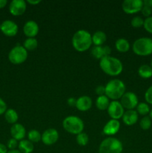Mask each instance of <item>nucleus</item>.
I'll return each instance as SVG.
<instances>
[{"mask_svg":"<svg viewBox=\"0 0 152 153\" xmlns=\"http://www.w3.org/2000/svg\"><path fill=\"white\" fill-rule=\"evenodd\" d=\"M99 66L101 70L110 76H119L123 70V64L122 61L110 55L104 57L100 60Z\"/></svg>","mask_w":152,"mask_h":153,"instance_id":"obj_1","label":"nucleus"},{"mask_svg":"<svg viewBox=\"0 0 152 153\" xmlns=\"http://www.w3.org/2000/svg\"><path fill=\"white\" fill-rule=\"evenodd\" d=\"M72 43L73 48L77 52H86L92 44V34L88 32L86 30H78L72 36Z\"/></svg>","mask_w":152,"mask_h":153,"instance_id":"obj_2","label":"nucleus"},{"mask_svg":"<svg viewBox=\"0 0 152 153\" xmlns=\"http://www.w3.org/2000/svg\"><path fill=\"white\" fill-rule=\"evenodd\" d=\"M126 87L122 80L114 79L105 85V95L113 101H117L125 94Z\"/></svg>","mask_w":152,"mask_h":153,"instance_id":"obj_3","label":"nucleus"},{"mask_svg":"<svg viewBox=\"0 0 152 153\" xmlns=\"http://www.w3.org/2000/svg\"><path fill=\"white\" fill-rule=\"evenodd\" d=\"M63 128L69 134H78L83 132L84 123L78 117L69 116L63 121Z\"/></svg>","mask_w":152,"mask_h":153,"instance_id":"obj_4","label":"nucleus"},{"mask_svg":"<svg viewBox=\"0 0 152 153\" xmlns=\"http://www.w3.org/2000/svg\"><path fill=\"white\" fill-rule=\"evenodd\" d=\"M123 144L119 139L109 137L102 140L98 148V153H122Z\"/></svg>","mask_w":152,"mask_h":153,"instance_id":"obj_5","label":"nucleus"},{"mask_svg":"<svg viewBox=\"0 0 152 153\" xmlns=\"http://www.w3.org/2000/svg\"><path fill=\"white\" fill-rule=\"evenodd\" d=\"M133 52L139 56H148L152 54V39L140 37L133 43Z\"/></svg>","mask_w":152,"mask_h":153,"instance_id":"obj_6","label":"nucleus"},{"mask_svg":"<svg viewBox=\"0 0 152 153\" xmlns=\"http://www.w3.org/2000/svg\"><path fill=\"white\" fill-rule=\"evenodd\" d=\"M28 56V51L19 44L16 45L8 53V60L13 64H21L25 62Z\"/></svg>","mask_w":152,"mask_h":153,"instance_id":"obj_7","label":"nucleus"},{"mask_svg":"<svg viewBox=\"0 0 152 153\" xmlns=\"http://www.w3.org/2000/svg\"><path fill=\"white\" fill-rule=\"evenodd\" d=\"M120 103L125 109L134 110L139 104V100L137 94L133 92L125 93L120 99Z\"/></svg>","mask_w":152,"mask_h":153,"instance_id":"obj_8","label":"nucleus"},{"mask_svg":"<svg viewBox=\"0 0 152 153\" xmlns=\"http://www.w3.org/2000/svg\"><path fill=\"white\" fill-rule=\"evenodd\" d=\"M143 7L142 0H125L122 2V7L123 11L127 14H134L141 11Z\"/></svg>","mask_w":152,"mask_h":153,"instance_id":"obj_9","label":"nucleus"},{"mask_svg":"<svg viewBox=\"0 0 152 153\" xmlns=\"http://www.w3.org/2000/svg\"><path fill=\"white\" fill-rule=\"evenodd\" d=\"M107 111L110 118L113 120H119V119L122 118L125 113V108L122 105L120 102L118 100L110 102Z\"/></svg>","mask_w":152,"mask_h":153,"instance_id":"obj_10","label":"nucleus"},{"mask_svg":"<svg viewBox=\"0 0 152 153\" xmlns=\"http://www.w3.org/2000/svg\"><path fill=\"white\" fill-rule=\"evenodd\" d=\"M26 8V1L24 0H13L9 4V12L14 16H19L24 14Z\"/></svg>","mask_w":152,"mask_h":153,"instance_id":"obj_11","label":"nucleus"},{"mask_svg":"<svg viewBox=\"0 0 152 153\" xmlns=\"http://www.w3.org/2000/svg\"><path fill=\"white\" fill-rule=\"evenodd\" d=\"M59 134L55 128H48L42 134L41 140L46 146H52L58 142Z\"/></svg>","mask_w":152,"mask_h":153,"instance_id":"obj_12","label":"nucleus"},{"mask_svg":"<svg viewBox=\"0 0 152 153\" xmlns=\"http://www.w3.org/2000/svg\"><path fill=\"white\" fill-rule=\"evenodd\" d=\"M18 25L15 22L12 20L3 21L1 23V30L0 31L2 32L7 37H14L18 33Z\"/></svg>","mask_w":152,"mask_h":153,"instance_id":"obj_13","label":"nucleus"},{"mask_svg":"<svg viewBox=\"0 0 152 153\" xmlns=\"http://www.w3.org/2000/svg\"><path fill=\"white\" fill-rule=\"evenodd\" d=\"M39 25L35 21L29 20L25 23L23 26L24 34L28 38H34L39 33Z\"/></svg>","mask_w":152,"mask_h":153,"instance_id":"obj_14","label":"nucleus"},{"mask_svg":"<svg viewBox=\"0 0 152 153\" xmlns=\"http://www.w3.org/2000/svg\"><path fill=\"white\" fill-rule=\"evenodd\" d=\"M120 128V123L116 120H110L104 125L103 128V133L107 136H113L117 134Z\"/></svg>","mask_w":152,"mask_h":153,"instance_id":"obj_15","label":"nucleus"},{"mask_svg":"<svg viewBox=\"0 0 152 153\" xmlns=\"http://www.w3.org/2000/svg\"><path fill=\"white\" fill-rule=\"evenodd\" d=\"M25 134H26V130L22 124L16 123L10 127V135L12 138H14L17 141L24 140Z\"/></svg>","mask_w":152,"mask_h":153,"instance_id":"obj_16","label":"nucleus"},{"mask_svg":"<svg viewBox=\"0 0 152 153\" xmlns=\"http://www.w3.org/2000/svg\"><path fill=\"white\" fill-rule=\"evenodd\" d=\"M111 53V49L108 46H94L91 49V54L92 57L98 60L102 59L104 57L110 56Z\"/></svg>","mask_w":152,"mask_h":153,"instance_id":"obj_17","label":"nucleus"},{"mask_svg":"<svg viewBox=\"0 0 152 153\" xmlns=\"http://www.w3.org/2000/svg\"><path fill=\"white\" fill-rule=\"evenodd\" d=\"M92 99L88 96H81L77 99L76 101V108L80 111H86L92 108Z\"/></svg>","mask_w":152,"mask_h":153,"instance_id":"obj_18","label":"nucleus"},{"mask_svg":"<svg viewBox=\"0 0 152 153\" xmlns=\"http://www.w3.org/2000/svg\"><path fill=\"white\" fill-rule=\"evenodd\" d=\"M139 119V114L136 110H128L125 111L122 121L126 126H133L137 123Z\"/></svg>","mask_w":152,"mask_h":153,"instance_id":"obj_19","label":"nucleus"},{"mask_svg":"<svg viewBox=\"0 0 152 153\" xmlns=\"http://www.w3.org/2000/svg\"><path fill=\"white\" fill-rule=\"evenodd\" d=\"M107 40V35L102 31H97L92 35V44L95 46H103Z\"/></svg>","mask_w":152,"mask_h":153,"instance_id":"obj_20","label":"nucleus"},{"mask_svg":"<svg viewBox=\"0 0 152 153\" xmlns=\"http://www.w3.org/2000/svg\"><path fill=\"white\" fill-rule=\"evenodd\" d=\"M18 149L22 153H31L34 149V145L30 140L24 139L19 142Z\"/></svg>","mask_w":152,"mask_h":153,"instance_id":"obj_21","label":"nucleus"},{"mask_svg":"<svg viewBox=\"0 0 152 153\" xmlns=\"http://www.w3.org/2000/svg\"><path fill=\"white\" fill-rule=\"evenodd\" d=\"M110 103V99L107 96H100V97H97L96 101H95V106L98 110L105 111L107 110Z\"/></svg>","mask_w":152,"mask_h":153,"instance_id":"obj_22","label":"nucleus"},{"mask_svg":"<svg viewBox=\"0 0 152 153\" xmlns=\"http://www.w3.org/2000/svg\"><path fill=\"white\" fill-rule=\"evenodd\" d=\"M115 47L118 52H121V53H125V52L129 51L131 46H130V43L128 40L125 38H119L116 41Z\"/></svg>","mask_w":152,"mask_h":153,"instance_id":"obj_23","label":"nucleus"},{"mask_svg":"<svg viewBox=\"0 0 152 153\" xmlns=\"http://www.w3.org/2000/svg\"><path fill=\"white\" fill-rule=\"evenodd\" d=\"M138 74L141 78L145 79L152 77V68L150 65L142 64L138 69Z\"/></svg>","mask_w":152,"mask_h":153,"instance_id":"obj_24","label":"nucleus"},{"mask_svg":"<svg viewBox=\"0 0 152 153\" xmlns=\"http://www.w3.org/2000/svg\"><path fill=\"white\" fill-rule=\"evenodd\" d=\"M4 118L8 123L13 125V124L16 123L18 119H19V116H18L17 112L14 109L9 108L7 109L6 112L4 113Z\"/></svg>","mask_w":152,"mask_h":153,"instance_id":"obj_25","label":"nucleus"},{"mask_svg":"<svg viewBox=\"0 0 152 153\" xmlns=\"http://www.w3.org/2000/svg\"><path fill=\"white\" fill-rule=\"evenodd\" d=\"M38 46V42L37 39L34 38H27L24 41L23 47L26 49L27 51H34Z\"/></svg>","mask_w":152,"mask_h":153,"instance_id":"obj_26","label":"nucleus"},{"mask_svg":"<svg viewBox=\"0 0 152 153\" xmlns=\"http://www.w3.org/2000/svg\"><path fill=\"white\" fill-rule=\"evenodd\" d=\"M137 112L138 114L142 115V116H147L150 113L151 108L149 107L148 104L146 102H140L139 103L138 105L137 106Z\"/></svg>","mask_w":152,"mask_h":153,"instance_id":"obj_27","label":"nucleus"},{"mask_svg":"<svg viewBox=\"0 0 152 153\" xmlns=\"http://www.w3.org/2000/svg\"><path fill=\"white\" fill-rule=\"evenodd\" d=\"M42 134H40V131L36 129H32L29 131L28 134V140L32 142L33 143H38L41 140Z\"/></svg>","mask_w":152,"mask_h":153,"instance_id":"obj_28","label":"nucleus"},{"mask_svg":"<svg viewBox=\"0 0 152 153\" xmlns=\"http://www.w3.org/2000/svg\"><path fill=\"white\" fill-rule=\"evenodd\" d=\"M152 120L149 116H145L141 119L139 122L140 128L143 130H148L151 127Z\"/></svg>","mask_w":152,"mask_h":153,"instance_id":"obj_29","label":"nucleus"},{"mask_svg":"<svg viewBox=\"0 0 152 153\" xmlns=\"http://www.w3.org/2000/svg\"><path fill=\"white\" fill-rule=\"evenodd\" d=\"M76 141L78 143V145H80V146H84L88 143V141H89V137H88V135L86 133L81 132L80 133V134H77Z\"/></svg>","mask_w":152,"mask_h":153,"instance_id":"obj_30","label":"nucleus"},{"mask_svg":"<svg viewBox=\"0 0 152 153\" xmlns=\"http://www.w3.org/2000/svg\"><path fill=\"white\" fill-rule=\"evenodd\" d=\"M131 24L134 28H140V27L143 26V25H144V19L139 16H134L131 19Z\"/></svg>","mask_w":152,"mask_h":153,"instance_id":"obj_31","label":"nucleus"},{"mask_svg":"<svg viewBox=\"0 0 152 153\" xmlns=\"http://www.w3.org/2000/svg\"><path fill=\"white\" fill-rule=\"evenodd\" d=\"M145 30L147 32L152 34V16H149V17L145 18L144 19V25H143Z\"/></svg>","mask_w":152,"mask_h":153,"instance_id":"obj_32","label":"nucleus"},{"mask_svg":"<svg viewBox=\"0 0 152 153\" xmlns=\"http://www.w3.org/2000/svg\"><path fill=\"white\" fill-rule=\"evenodd\" d=\"M145 100L146 103L152 105V85H151L145 93Z\"/></svg>","mask_w":152,"mask_h":153,"instance_id":"obj_33","label":"nucleus"},{"mask_svg":"<svg viewBox=\"0 0 152 153\" xmlns=\"http://www.w3.org/2000/svg\"><path fill=\"white\" fill-rule=\"evenodd\" d=\"M18 145H19V143H18L17 140H15L14 138H10L7 140V147L9 150L16 149V147H18Z\"/></svg>","mask_w":152,"mask_h":153,"instance_id":"obj_34","label":"nucleus"},{"mask_svg":"<svg viewBox=\"0 0 152 153\" xmlns=\"http://www.w3.org/2000/svg\"><path fill=\"white\" fill-rule=\"evenodd\" d=\"M141 12L142 13L143 16H145V17L147 18V17H149V16H151V15L152 14V9L151 7L143 5L142 8L141 10Z\"/></svg>","mask_w":152,"mask_h":153,"instance_id":"obj_35","label":"nucleus"},{"mask_svg":"<svg viewBox=\"0 0 152 153\" xmlns=\"http://www.w3.org/2000/svg\"><path fill=\"white\" fill-rule=\"evenodd\" d=\"M7 104L0 97V116L2 114H4V113L7 111Z\"/></svg>","mask_w":152,"mask_h":153,"instance_id":"obj_36","label":"nucleus"},{"mask_svg":"<svg viewBox=\"0 0 152 153\" xmlns=\"http://www.w3.org/2000/svg\"><path fill=\"white\" fill-rule=\"evenodd\" d=\"M95 93L98 97L105 95V86H102V85L98 86L95 88Z\"/></svg>","mask_w":152,"mask_h":153,"instance_id":"obj_37","label":"nucleus"},{"mask_svg":"<svg viewBox=\"0 0 152 153\" xmlns=\"http://www.w3.org/2000/svg\"><path fill=\"white\" fill-rule=\"evenodd\" d=\"M76 101H77L76 99L73 98V97H70V98H69L68 100H67V104L69 106H71V107H75Z\"/></svg>","mask_w":152,"mask_h":153,"instance_id":"obj_38","label":"nucleus"},{"mask_svg":"<svg viewBox=\"0 0 152 153\" xmlns=\"http://www.w3.org/2000/svg\"><path fill=\"white\" fill-rule=\"evenodd\" d=\"M7 152H8V149H7V146L0 143V153H7Z\"/></svg>","mask_w":152,"mask_h":153,"instance_id":"obj_39","label":"nucleus"},{"mask_svg":"<svg viewBox=\"0 0 152 153\" xmlns=\"http://www.w3.org/2000/svg\"><path fill=\"white\" fill-rule=\"evenodd\" d=\"M143 5L150 7L152 8V0H144L143 1Z\"/></svg>","mask_w":152,"mask_h":153,"instance_id":"obj_40","label":"nucleus"},{"mask_svg":"<svg viewBox=\"0 0 152 153\" xmlns=\"http://www.w3.org/2000/svg\"><path fill=\"white\" fill-rule=\"evenodd\" d=\"M27 2L29 4H31V5H37V4H40L41 2L40 0H38V1H34V0H28Z\"/></svg>","mask_w":152,"mask_h":153,"instance_id":"obj_41","label":"nucleus"},{"mask_svg":"<svg viewBox=\"0 0 152 153\" xmlns=\"http://www.w3.org/2000/svg\"><path fill=\"white\" fill-rule=\"evenodd\" d=\"M7 4V0H0V9L4 8Z\"/></svg>","mask_w":152,"mask_h":153,"instance_id":"obj_42","label":"nucleus"},{"mask_svg":"<svg viewBox=\"0 0 152 153\" xmlns=\"http://www.w3.org/2000/svg\"><path fill=\"white\" fill-rule=\"evenodd\" d=\"M7 153H22L19 149H13V150H8Z\"/></svg>","mask_w":152,"mask_h":153,"instance_id":"obj_43","label":"nucleus"},{"mask_svg":"<svg viewBox=\"0 0 152 153\" xmlns=\"http://www.w3.org/2000/svg\"><path fill=\"white\" fill-rule=\"evenodd\" d=\"M149 117H150L151 120H152V108L151 109L150 113H149Z\"/></svg>","mask_w":152,"mask_h":153,"instance_id":"obj_44","label":"nucleus"},{"mask_svg":"<svg viewBox=\"0 0 152 153\" xmlns=\"http://www.w3.org/2000/svg\"><path fill=\"white\" fill-rule=\"evenodd\" d=\"M151 68H152V61H151Z\"/></svg>","mask_w":152,"mask_h":153,"instance_id":"obj_45","label":"nucleus"},{"mask_svg":"<svg viewBox=\"0 0 152 153\" xmlns=\"http://www.w3.org/2000/svg\"><path fill=\"white\" fill-rule=\"evenodd\" d=\"M0 30H1V23H0Z\"/></svg>","mask_w":152,"mask_h":153,"instance_id":"obj_46","label":"nucleus"},{"mask_svg":"<svg viewBox=\"0 0 152 153\" xmlns=\"http://www.w3.org/2000/svg\"><path fill=\"white\" fill-rule=\"evenodd\" d=\"M151 9H152V8H151Z\"/></svg>","mask_w":152,"mask_h":153,"instance_id":"obj_47","label":"nucleus"}]
</instances>
